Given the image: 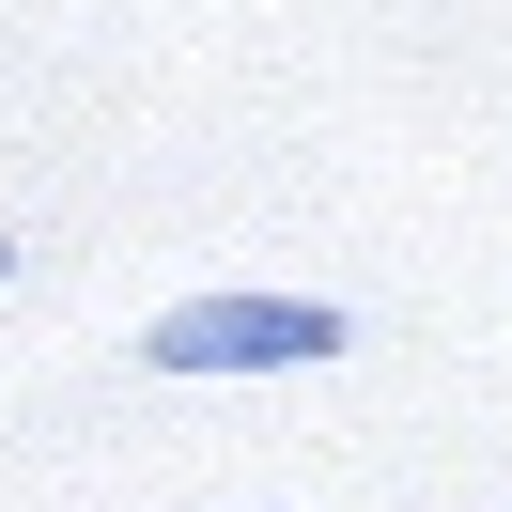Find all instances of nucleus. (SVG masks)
Segmentation results:
<instances>
[{
    "instance_id": "f257e3e1",
    "label": "nucleus",
    "mask_w": 512,
    "mask_h": 512,
    "mask_svg": "<svg viewBox=\"0 0 512 512\" xmlns=\"http://www.w3.org/2000/svg\"><path fill=\"white\" fill-rule=\"evenodd\" d=\"M357 326L326 311V295H171L156 326H140V357L156 373H311V357H342Z\"/></svg>"
},
{
    "instance_id": "f03ea898",
    "label": "nucleus",
    "mask_w": 512,
    "mask_h": 512,
    "mask_svg": "<svg viewBox=\"0 0 512 512\" xmlns=\"http://www.w3.org/2000/svg\"><path fill=\"white\" fill-rule=\"evenodd\" d=\"M0 280H16V233H0Z\"/></svg>"
},
{
    "instance_id": "7ed1b4c3",
    "label": "nucleus",
    "mask_w": 512,
    "mask_h": 512,
    "mask_svg": "<svg viewBox=\"0 0 512 512\" xmlns=\"http://www.w3.org/2000/svg\"><path fill=\"white\" fill-rule=\"evenodd\" d=\"M264 512H295V497H264Z\"/></svg>"
}]
</instances>
